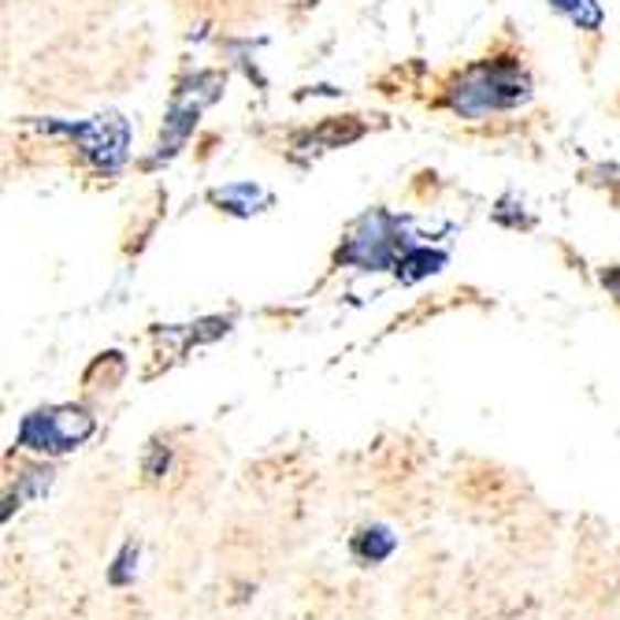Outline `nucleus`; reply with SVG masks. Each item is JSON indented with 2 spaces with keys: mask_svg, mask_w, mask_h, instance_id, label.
<instances>
[{
  "mask_svg": "<svg viewBox=\"0 0 620 620\" xmlns=\"http://www.w3.org/2000/svg\"><path fill=\"white\" fill-rule=\"evenodd\" d=\"M49 487H53V469H34V472H26L23 480H19L15 505L23 502V498H42Z\"/></svg>",
  "mask_w": 620,
  "mask_h": 620,
  "instance_id": "nucleus-9",
  "label": "nucleus"
},
{
  "mask_svg": "<svg viewBox=\"0 0 620 620\" xmlns=\"http://www.w3.org/2000/svg\"><path fill=\"white\" fill-rule=\"evenodd\" d=\"M97 431V420L78 405H49L30 413L19 424V446L34 453H67L78 450Z\"/></svg>",
  "mask_w": 620,
  "mask_h": 620,
  "instance_id": "nucleus-2",
  "label": "nucleus"
},
{
  "mask_svg": "<svg viewBox=\"0 0 620 620\" xmlns=\"http://www.w3.org/2000/svg\"><path fill=\"white\" fill-rule=\"evenodd\" d=\"M602 282H606V287H609V290H613V293H617V298H620V264H617V268H609V271H602Z\"/></svg>",
  "mask_w": 620,
  "mask_h": 620,
  "instance_id": "nucleus-12",
  "label": "nucleus"
},
{
  "mask_svg": "<svg viewBox=\"0 0 620 620\" xmlns=\"http://www.w3.org/2000/svg\"><path fill=\"white\" fill-rule=\"evenodd\" d=\"M49 130H56V135H67V138H75L78 146H83V152L100 171H119L124 168V160H127V141H130V127H127V119H119V116H100V119H89V124H56V127H49Z\"/></svg>",
  "mask_w": 620,
  "mask_h": 620,
  "instance_id": "nucleus-4",
  "label": "nucleus"
},
{
  "mask_svg": "<svg viewBox=\"0 0 620 620\" xmlns=\"http://www.w3.org/2000/svg\"><path fill=\"white\" fill-rule=\"evenodd\" d=\"M550 8L562 12L568 23L579 30H602V23H606V12L598 0H550Z\"/></svg>",
  "mask_w": 620,
  "mask_h": 620,
  "instance_id": "nucleus-7",
  "label": "nucleus"
},
{
  "mask_svg": "<svg viewBox=\"0 0 620 620\" xmlns=\"http://www.w3.org/2000/svg\"><path fill=\"white\" fill-rule=\"evenodd\" d=\"M446 264V253H431V249H405L398 260V279L402 282H416L424 276H435Z\"/></svg>",
  "mask_w": 620,
  "mask_h": 620,
  "instance_id": "nucleus-8",
  "label": "nucleus"
},
{
  "mask_svg": "<svg viewBox=\"0 0 620 620\" xmlns=\"http://www.w3.org/2000/svg\"><path fill=\"white\" fill-rule=\"evenodd\" d=\"M402 238H398V220L391 212L375 209L368 216H361L353 223L350 238L339 249L342 264H353L361 271H386V268H398L402 260Z\"/></svg>",
  "mask_w": 620,
  "mask_h": 620,
  "instance_id": "nucleus-3",
  "label": "nucleus"
},
{
  "mask_svg": "<svg viewBox=\"0 0 620 620\" xmlns=\"http://www.w3.org/2000/svg\"><path fill=\"white\" fill-rule=\"evenodd\" d=\"M168 461H171V450H168V446L152 442V450H149V457H146V475H149V480H160V475L168 472Z\"/></svg>",
  "mask_w": 620,
  "mask_h": 620,
  "instance_id": "nucleus-11",
  "label": "nucleus"
},
{
  "mask_svg": "<svg viewBox=\"0 0 620 620\" xmlns=\"http://www.w3.org/2000/svg\"><path fill=\"white\" fill-rule=\"evenodd\" d=\"M212 201H216V205H227V212H238V216H249V212H260L264 205H271L268 190L253 186V182H238V186L216 190Z\"/></svg>",
  "mask_w": 620,
  "mask_h": 620,
  "instance_id": "nucleus-6",
  "label": "nucleus"
},
{
  "mask_svg": "<svg viewBox=\"0 0 620 620\" xmlns=\"http://www.w3.org/2000/svg\"><path fill=\"white\" fill-rule=\"evenodd\" d=\"M394 546H398V535H394L386 524L364 527V532L353 538V554H357L364 565H380V562H386V557L394 554Z\"/></svg>",
  "mask_w": 620,
  "mask_h": 620,
  "instance_id": "nucleus-5",
  "label": "nucleus"
},
{
  "mask_svg": "<svg viewBox=\"0 0 620 620\" xmlns=\"http://www.w3.org/2000/svg\"><path fill=\"white\" fill-rule=\"evenodd\" d=\"M135 565H138V546L135 543H127L124 546V554L116 557V568H111L108 573V579L116 587H124V584H130V579H135Z\"/></svg>",
  "mask_w": 620,
  "mask_h": 620,
  "instance_id": "nucleus-10",
  "label": "nucleus"
},
{
  "mask_svg": "<svg viewBox=\"0 0 620 620\" xmlns=\"http://www.w3.org/2000/svg\"><path fill=\"white\" fill-rule=\"evenodd\" d=\"M532 100V75L516 56L480 60L446 89V105L464 119H483L494 111H510Z\"/></svg>",
  "mask_w": 620,
  "mask_h": 620,
  "instance_id": "nucleus-1",
  "label": "nucleus"
}]
</instances>
